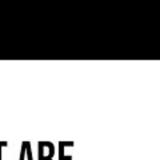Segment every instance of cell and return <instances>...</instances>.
<instances>
[{
    "instance_id": "1",
    "label": "cell",
    "mask_w": 160,
    "mask_h": 160,
    "mask_svg": "<svg viewBox=\"0 0 160 160\" xmlns=\"http://www.w3.org/2000/svg\"><path fill=\"white\" fill-rule=\"evenodd\" d=\"M55 153L53 144L49 142H40L39 143V160H52Z\"/></svg>"
},
{
    "instance_id": "2",
    "label": "cell",
    "mask_w": 160,
    "mask_h": 160,
    "mask_svg": "<svg viewBox=\"0 0 160 160\" xmlns=\"http://www.w3.org/2000/svg\"><path fill=\"white\" fill-rule=\"evenodd\" d=\"M20 160H32V151L31 144L28 142H24L22 144V151H20Z\"/></svg>"
},
{
    "instance_id": "3",
    "label": "cell",
    "mask_w": 160,
    "mask_h": 160,
    "mask_svg": "<svg viewBox=\"0 0 160 160\" xmlns=\"http://www.w3.org/2000/svg\"><path fill=\"white\" fill-rule=\"evenodd\" d=\"M8 143L7 142H0V160H2V148L3 147H7Z\"/></svg>"
}]
</instances>
